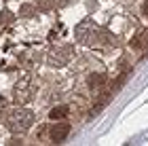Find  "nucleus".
<instances>
[{"label":"nucleus","instance_id":"obj_5","mask_svg":"<svg viewBox=\"0 0 148 146\" xmlns=\"http://www.w3.org/2000/svg\"><path fill=\"white\" fill-rule=\"evenodd\" d=\"M142 9H144V13H146V15H148V0H146V2H144V6H142Z\"/></svg>","mask_w":148,"mask_h":146},{"label":"nucleus","instance_id":"obj_4","mask_svg":"<svg viewBox=\"0 0 148 146\" xmlns=\"http://www.w3.org/2000/svg\"><path fill=\"white\" fill-rule=\"evenodd\" d=\"M104 85V74H91L89 76V87L91 89H99Z\"/></svg>","mask_w":148,"mask_h":146},{"label":"nucleus","instance_id":"obj_1","mask_svg":"<svg viewBox=\"0 0 148 146\" xmlns=\"http://www.w3.org/2000/svg\"><path fill=\"white\" fill-rule=\"evenodd\" d=\"M32 123H34V114H32L30 110H25V108L13 110L9 114V119H6V127H9L13 134H23V131H28L32 127Z\"/></svg>","mask_w":148,"mask_h":146},{"label":"nucleus","instance_id":"obj_3","mask_svg":"<svg viewBox=\"0 0 148 146\" xmlns=\"http://www.w3.org/2000/svg\"><path fill=\"white\" fill-rule=\"evenodd\" d=\"M66 114H68V108H66V106H57V108H53L49 112V119H53V121H62V119H66Z\"/></svg>","mask_w":148,"mask_h":146},{"label":"nucleus","instance_id":"obj_2","mask_svg":"<svg viewBox=\"0 0 148 146\" xmlns=\"http://www.w3.org/2000/svg\"><path fill=\"white\" fill-rule=\"evenodd\" d=\"M51 140L53 142H64L66 138H68V134H70V125L68 123H59V125H55V127H51Z\"/></svg>","mask_w":148,"mask_h":146}]
</instances>
